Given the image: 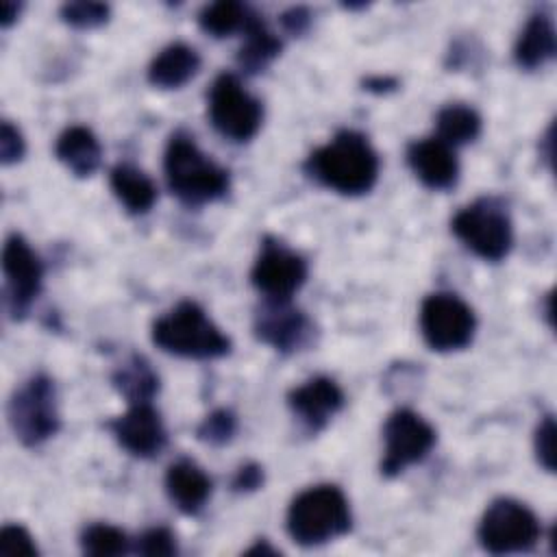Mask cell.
<instances>
[{"instance_id": "obj_14", "label": "cell", "mask_w": 557, "mask_h": 557, "mask_svg": "<svg viewBox=\"0 0 557 557\" xmlns=\"http://www.w3.org/2000/svg\"><path fill=\"white\" fill-rule=\"evenodd\" d=\"M117 442L137 457H150L165 444V429L150 403H135L131 409L111 422Z\"/></svg>"}, {"instance_id": "obj_17", "label": "cell", "mask_w": 557, "mask_h": 557, "mask_svg": "<svg viewBox=\"0 0 557 557\" xmlns=\"http://www.w3.org/2000/svg\"><path fill=\"white\" fill-rule=\"evenodd\" d=\"M165 490L183 513H196L211 494V481L196 463L183 459L168 468Z\"/></svg>"}, {"instance_id": "obj_1", "label": "cell", "mask_w": 557, "mask_h": 557, "mask_svg": "<svg viewBox=\"0 0 557 557\" xmlns=\"http://www.w3.org/2000/svg\"><path fill=\"white\" fill-rule=\"evenodd\" d=\"M307 170L324 187L357 196L376 183L379 157L361 133L342 131L326 146L311 152Z\"/></svg>"}, {"instance_id": "obj_6", "label": "cell", "mask_w": 557, "mask_h": 557, "mask_svg": "<svg viewBox=\"0 0 557 557\" xmlns=\"http://www.w3.org/2000/svg\"><path fill=\"white\" fill-rule=\"evenodd\" d=\"M540 537V522L535 513L518 500H494L479 524L481 546L494 555L529 550Z\"/></svg>"}, {"instance_id": "obj_16", "label": "cell", "mask_w": 557, "mask_h": 557, "mask_svg": "<svg viewBox=\"0 0 557 557\" xmlns=\"http://www.w3.org/2000/svg\"><path fill=\"white\" fill-rule=\"evenodd\" d=\"M292 411L311 429L320 431L333 413L344 405V394L335 381L326 376H315L305 385L296 387L287 396Z\"/></svg>"}, {"instance_id": "obj_8", "label": "cell", "mask_w": 557, "mask_h": 557, "mask_svg": "<svg viewBox=\"0 0 557 557\" xmlns=\"http://www.w3.org/2000/svg\"><path fill=\"white\" fill-rule=\"evenodd\" d=\"M455 235L487 261L503 259L513 242L507 213L492 200H479L453 218Z\"/></svg>"}, {"instance_id": "obj_3", "label": "cell", "mask_w": 557, "mask_h": 557, "mask_svg": "<svg viewBox=\"0 0 557 557\" xmlns=\"http://www.w3.org/2000/svg\"><path fill=\"white\" fill-rule=\"evenodd\" d=\"M152 342L172 355L213 359L231 350V339L191 300L178 302L152 324Z\"/></svg>"}, {"instance_id": "obj_24", "label": "cell", "mask_w": 557, "mask_h": 557, "mask_svg": "<svg viewBox=\"0 0 557 557\" xmlns=\"http://www.w3.org/2000/svg\"><path fill=\"white\" fill-rule=\"evenodd\" d=\"M115 387L126 396L131 405L135 403H150L159 387L157 374L150 370V366L141 357H131L113 376Z\"/></svg>"}, {"instance_id": "obj_32", "label": "cell", "mask_w": 557, "mask_h": 557, "mask_svg": "<svg viewBox=\"0 0 557 557\" xmlns=\"http://www.w3.org/2000/svg\"><path fill=\"white\" fill-rule=\"evenodd\" d=\"M24 154V139L20 135V131L11 124V122H2L0 128V159L4 165L20 161Z\"/></svg>"}, {"instance_id": "obj_11", "label": "cell", "mask_w": 557, "mask_h": 557, "mask_svg": "<svg viewBox=\"0 0 557 557\" xmlns=\"http://www.w3.org/2000/svg\"><path fill=\"white\" fill-rule=\"evenodd\" d=\"M252 285L270 300H289V296L305 283L307 263L278 242L265 239L250 272Z\"/></svg>"}, {"instance_id": "obj_18", "label": "cell", "mask_w": 557, "mask_h": 557, "mask_svg": "<svg viewBox=\"0 0 557 557\" xmlns=\"http://www.w3.org/2000/svg\"><path fill=\"white\" fill-rule=\"evenodd\" d=\"M200 67V57L185 44H172L163 48L148 67V81L154 87L174 89L185 85Z\"/></svg>"}, {"instance_id": "obj_4", "label": "cell", "mask_w": 557, "mask_h": 557, "mask_svg": "<svg viewBox=\"0 0 557 557\" xmlns=\"http://www.w3.org/2000/svg\"><path fill=\"white\" fill-rule=\"evenodd\" d=\"M350 529L348 500L335 485H315L298 494L287 509V531L294 542L315 546Z\"/></svg>"}, {"instance_id": "obj_9", "label": "cell", "mask_w": 557, "mask_h": 557, "mask_svg": "<svg viewBox=\"0 0 557 557\" xmlns=\"http://www.w3.org/2000/svg\"><path fill=\"white\" fill-rule=\"evenodd\" d=\"M420 329L433 350H459L472 342L474 313L455 294H431L420 307Z\"/></svg>"}, {"instance_id": "obj_33", "label": "cell", "mask_w": 557, "mask_h": 557, "mask_svg": "<svg viewBox=\"0 0 557 557\" xmlns=\"http://www.w3.org/2000/svg\"><path fill=\"white\" fill-rule=\"evenodd\" d=\"M263 483V470L257 463H246L237 470L235 479H233V487L237 492H250L257 490Z\"/></svg>"}, {"instance_id": "obj_22", "label": "cell", "mask_w": 557, "mask_h": 557, "mask_svg": "<svg viewBox=\"0 0 557 557\" xmlns=\"http://www.w3.org/2000/svg\"><path fill=\"white\" fill-rule=\"evenodd\" d=\"M244 33H246V41L239 48L237 61L242 70L255 74L263 70L281 52V41L274 37V33L268 30L263 20L257 17L255 13L250 15Z\"/></svg>"}, {"instance_id": "obj_5", "label": "cell", "mask_w": 557, "mask_h": 557, "mask_svg": "<svg viewBox=\"0 0 557 557\" xmlns=\"http://www.w3.org/2000/svg\"><path fill=\"white\" fill-rule=\"evenodd\" d=\"M9 424L15 437L26 446H37L59 431V409L54 385L37 374L13 392L9 400Z\"/></svg>"}, {"instance_id": "obj_30", "label": "cell", "mask_w": 557, "mask_h": 557, "mask_svg": "<svg viewBox=\"0 0 557 557\" xmlns=\"http://www.w3.org/2000/svg\"><path fill=\"white\" fill-rule=\"evenodd\" d=\"M137 553L141 555H174L176 553V542H174V535L163 529V527H157V529H150L146 531L139 540H137Z\"/></svg>"}, {"instance_id": "obj_27", "label": "cell", "mask_w": 557, "mask_h": 557, "mask_svg": "<svg viewBox=\"0 0 557 557\" xmlns=\"http://www.w3.org/2000/svg\"><path fill=\"white\" fill-rule=\"evenodd\" d=\"M61 17L76 28H96L109 20V7L102 2H67L61 7Z\"/></svg>"}, {"instance_id": "obj_2", "label": "cell", "mask_w": 557, "mask_h": 557, "mask_svg": "<svg viewBox=\"0 0 557 557\" xmlns=\"http://www.w3.org/2000/svg\"><path fill=\"white\" fill-rule=\"evenodd\" d=\"M163 165L170 189L187 205L211 202L228 189V172L202 154L189 135L170 137Z\"/></svg>"}, {"instance_id": "obj_12", "label": "cell", "mask_w": 557, "mask_h": 557, "mask_svg": "<svg viewBox=\"0 0 557 557\" xmlns=\"http://www.w3.org/2000/svg\"><path fill=\"white\" fill-rule=\"evenodd\" d=\"M2 270L9 287V305L13 318L26 313L33 298L39 294L44 268L30 246L20 237L11 235L2 250Z\"/></svg>"}, {"instance_id": "obj_36", "label": "cell", "mask_w": 557, "mask_h": 557, "mask_svg": "<svg viewBox=\"0 0 557 557\" xmlns=\"http://www.w3.org/2000/svg\"><path fill=\"white\" fill-rule=\"evenodd\" d=\"M387 85L394 87L396 81H392V78H368V81H366V87H368V89H379V91H383V89H387Z\"/></svg>"}, {"instance_id": "obj_21", "label": "cell", "mask_w": 557, "mask_h": 557, "mask_svg": "<svg viewBox=\"0 0 557 557\" xmlns=\"http://www.w3.org/2000/svg\"><path fill=\"white\" fill-rule=\"evenodd\" d=\"M111 189L131 213H146L157 200L154 183L141 170L126 163L111 170Z\"/></svg>"}, {"instance_id": "obj_20", "label": "cell", "mask_w": 557, "mask_h": 557, "mask_svg": "<svg viewBox=\"0 0 557 557\" xmlns=\"http://www.w3.org/2000/svg\"><path fill=\"white\" fill-rule=\"evenodd\" d=\"M555 28L546 15H533L516 41V61L520 67L535 70L555 57Z\"/></svg>"}, {"instance_id": "obj_31", "label": "cell", "mask_w": 557, "mask_h": 557, "mask_svg": "<svg viewBox=\"0 0 557 557\" xmlns=\"http://www.w3.org/2000/svg\"><path fill=\"white\" fill-rule=\"evenodd\" d=\"M535 453L540 463L553 472L555 470V422L553 418H544V422L537 426L535 433Z\"/></svg>"}, {"instance_id": "obj_13", "label": "cell", "mask_w": 557, "mask_h": 557, "mask_svg": "<svg viewBox=\"0 0 557 557\" xmlns=\"http://www.w3.org/2000/svg\"><path fill=\"white\" fill-rule=\"evenodd\" d=\"M257 337L276 350L289 352L300 348L311 333V324L298 309H292L287 300H270L259 309L255 320Z\"/></svg>"}, {"instance_id": "obj_35", "label": "cell", "mask_w": 557, "mask_h": 557, "mask_svg": "<svg viewBox=\"0 0 557 557\" xmlns=\"http://www.w3.org/2000/svg\"><path fill=\"white\" fill-rule=\"evenodd\" d=\"M20 13V4L17 2H11V0H4L2 2V13H0V24L7 28L11 26V22L17 17Z\"/></svg>"}, {"instance_id": "obj_10", "label": "cell", "mask_w": 557, "mask_h": 557, "mask_svg": "<svg viewBox=\"0 0 557 557\" xmlns=\"http://www.w3.org/2000/svg\"><path fill=\"white\" fill-rule=\"evenodd\" d=\"M385 457L381 461V472L394 476L407 466L426 457L435 444L433 426L409 409L394 411L383 429Z\"/></svg>"}, {"instance_id": "obj_15", "label": "cell", "mask_w": 557, "mask_h": 557, "mask_svg": "<svg viewBox=\"0 0 557 557\" xmlns=\"http://www.w3.org/2000/svg\"><path fill=\"white\" fill-rule=\"evenodd\" d=\"M407 161L413 174L431 189H448L457 183L459 163L448 144L442 139H420L407 150Z\"/></svg>"}, {"instance_id": "obj_25", "label": "cell", "mask_w": 557, "mask_h": 557, "mask_svg": "<svg viewBox=\"0 0 557 557\" xmlns=\"http://www.w3.org/2000/svg\"><path fill=\"white\" fill-rule=\"evenodd\" d=\"M250 11L235 2V0H220V2H213V4H207L200 15H198V22H200V28L207 33V35H213V37H226L235 30H244L248 20H250Z\"/></svg>"}, {"instance_id": "obj_29", "label": "cell", "mask_w": 557, "mask_h": 557, "mask_svg": "<svg viewBox=\"0 0 557 557\" xmlns=\"http://www.w3.org/2000/svg\"><path fill=\"white\" fill-rule=\"evenodd\" d=\"M0 555L15 557V555H37V546L33 537L20 524H7L0 533Z\"/></svg>"}, {"instance_id": "obj_28", "label": "cell", "mask_w": 557, "mask_h": 557, "mask_svg": "<svg viewBox=\"0 0 557 557\" xmlns=\"http://www.w3.org/2000/svg\"><path fill=\"white\" fill-rule=\"evenodd\" d=\"M237 431V420L231 411L226 409H218L213 413H209L200 426H198V437L207 444H213V446H220V444H226Z\"/></svg>"}, {"instance_id": "obj_19", "label": "cell", "mask_w": 557, "mask_h": 557, "mask_svg": "<svg viewBox=\"0 0 557 557\" xmlns=\"http://www.w3.org/2000/svg\"><path fill=\"white\" fill-rule=\"evenodd\" d=\"M61 163H65L67 170H72L76 176H89L100 165V144L96 135L85 126H70L65 128L54 148Z\"/></svg>"}, {"instance_id": "obj_23", "label": "cell", "mask_w": 557, "mask_h": 557, "mask_svg": "<svg viewBox=\"0 0 557 557\" xmlns=\"http://www.w3.org/2000/svg\"><path fill=\"white\" fill-rule=\"evenodd\" d=\"M435 124H437V133H440L437 139H442L450 148L472 141L481 131L479 113L472 107H466V104L444 107L437 113Z\"/></svg>"}, {"instance_id": "obj_34", "label": "cell", "mask_w": 557, "mask_h": 557, "mask_svg": "<svg viewBox=\"0 0 557 557\" xmlns=\"http://www.w3.org/2000/svg\"><path fill=\"white\" fill-rule=\"evenodd\" d=\"M281 20H283V26H285L289 33H294V35L302 33V30L309 26V13H307V9H302V7L289 9Z\"/></svg>"}, {"instance_id": "obj_26", "label": "cell", "mask_w": 557, "mask_h": 557, "mask_svg": "<svg viewBox=\"0 0 557 557\" xmlns=\"http://www.w3.org/2000/svg\"><path fill=\"white\" fill-rule=\"evenodd\" d=\"M81 546H83V553L87 555L113 557V555H124L128 550V537L117 527L98 522V524H89L83 531Z\"/></svg>"}, {"instance_id": "obj_7", "label": "cell", "mask_w": 557, "mask_h": 557, "mask_svg": "<svg viewBox=\"0 0 557 557\" xmlns=\"http://www.w3.org/2000/svg\"><path fill=\"white\" fill-rule=\"evenodd\" d=\"M209 117L224 137L246 141L259 131L263 109L261 102L242 87L237 76L220 74L209 91Z\"/></svg>"}]
</instances>
